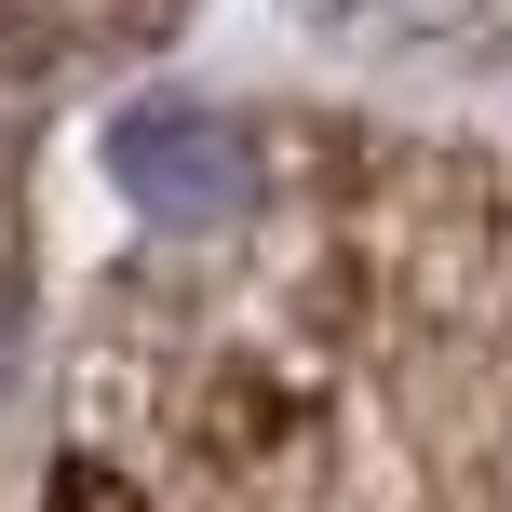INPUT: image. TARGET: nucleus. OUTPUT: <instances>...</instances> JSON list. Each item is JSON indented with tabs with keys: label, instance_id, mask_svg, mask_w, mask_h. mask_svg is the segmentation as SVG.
<instances>
[{
	"label": "nucleus",
	"instance_id": "obj_1",
	"mask_svg": "<svg viewBox=\"0 0 512 512\" xmlns=\"http://www.w3.org/2000/svg\"><path fill=\"white\" fill-rule=\"evenodd\" d=\"M108 176H122L149 216H176V230H230L256 203V149H243V122H216V108H135V122L108 135Z\"/></svg>",
	"mask_w": 512,
	"mask_h": 512
}]
</instances>
